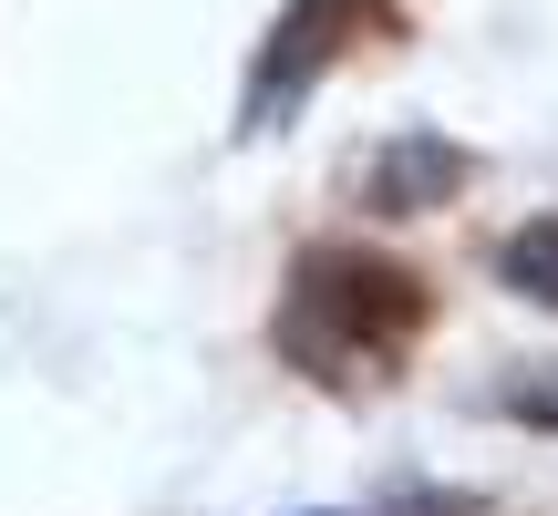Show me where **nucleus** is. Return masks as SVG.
<instances>
[{"mask_svg": "<svg viewBox=\"0 0 558 516\" xmlns=\"http://www.w3.org/2000/svg\"><path fill=\"white\" fill-rule=\"evenodd\" d=\"M456 186H465V156L445 135H393L373 156V176H362V197H373L383 218H414V207H445Z\"/></svg>", "mask_w": 558, "mask_h": 516, "instance_id": "2", "label": "nucleus"}, {"mask_svg": "<svg viewBox=\"0 0 558 516\" xmlns=\"http://www.w3.org/2000/svg\"><path fill=\"white\" fill-rule=\"evenodd\" d=\"M403 320H424L414 279L362 269V258H311V269L290 279V320H279V341H290L311 372H341V361H362L383 331H403Z\"/></svg>", "mask_w": 558, "mask_h": 516, "instance_id": "1", "label": "nucleus"}, {"mask_svg": "<svg viewBox=\"0 0 558 516\" xmlns=\"http://www.w3.org/2000/svg\"><path fill=\"white\" fill-rule=\"evenodd\" d=\"M507 414H527V423H558V372H527V382H507Z\"/></svg>", "mask_w": 558, "mask_h": 516, "instance_id": "4", "label": "nucleus"}, {"mask_svg": "<svg viewBox=\"0 0 558 516\" xmlns=\"http://www.w3.org/2000/svg\"><path fill=\"white\" fill-rule=\"evenodd\" d=\"M497 279L518 299H538V310H558V218H527L518 238L497 248Z\"/></svg>", "mask_w": 558, "mask_h": 516, "instance_id": "3", "label": "nucleus"}]
</instances>
